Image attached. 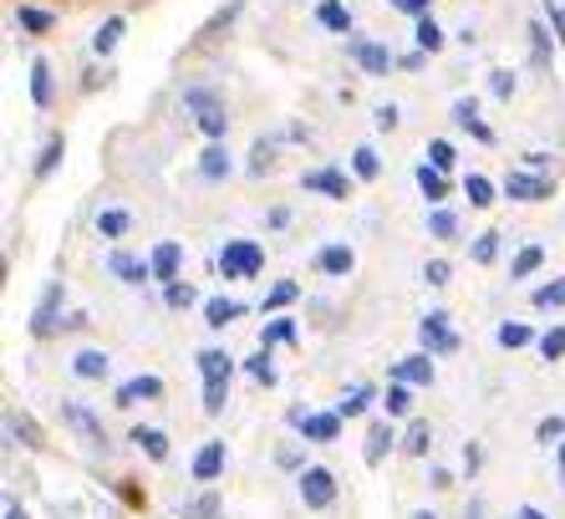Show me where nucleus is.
Masks as SVG:
<instances>
[{"instance_id":"nucleus-60","label":"nucleus","mask_w":565,"mask_h":519,"mask_svg":"<svg viewBox=\"0 0 565 519\" xmlns=\"http://www.w3.org/2000/svg\"><path fill=\"white\" fill-rule=\"evenodd\" d=\"M514 519H551V515H540L535 505H525V509H514Z\"/></svg>"},{"instance_id":"nucleus-52","label":"nucleus","mask_w":565,"mask_h":519,"mask_svg":"<svg viewBox=\"0 0 565 519\" xmlns=\"http://www.w3.org/2000/svg\"><path fill=\"white\" fill-rule=\"evenodd\" d=\"M423 280H428L434 290H444L448 280H454V271H448V260H428V265H423Z\"/></svg>"},{"instance_id":"nucleus-24","label":"nucleus","mask_w":565,"mask_h":519,"mask_svg":"<svg viewBox=\"0 0 565 519\" xmlns=\"http://www.w3.org/2000/svg\"><path fill=\"white\" fill-rule=\"evenodd\" d=\"M122 31H128V21H122V15H107L103 27H97V31H93V56H103V62H107V56L118 52V41H122Z\"/></svg>"},{"instance_id":"nucleus-22","label":"nucleus","mask_w":565,"mask_h":519,"mask_svg":"<svg viewBox=\"0 0 565 519\" xmlns=\"http://www.w3.org/2000/svg\"><path fill=\"white\" fill-rule=\"evenodd\" d=\"M301 433L311 443H337V438H342V413H337V407H331V413H311Z\"/></svg>"},{"instance_id":"nucleus-16","label":"nucleus","mask_w":565,"mask_h":519,"mask_svg":"<svg viewBox=\"0 0 565 519\" xmlns=\"http://www.w3.org/2000/svg\"><path fill=\"white\" fill-rule=\"evenodd\" d=\"M393 382H408V388H428V382H434V357H428V351H418V357H403V362L393 367Z\"/></svg>"},{"instance_id":"nucleus-1","label":"nucleus","mask_w":565,"mask_h":519,"mask_svg":"<svg viewBox=\"0 0 565 519\" xmlns=\"http://www.w3.org/2000/svg\"><path fill=\"white\" fill-rule=\"evenodd\" d=\"M220 271H224V280H250V275L265 271V250L255 240H230L220 250Z\"/></svg>"},{"instance_id":"nucleus-39","label":"nucleus","mask_w":565,"mask_h":519,"mask_svg":"<svg viewBox=\"0 0 565 519\" xmlns=\"http://www.w3.org/2000/svg\"><path fill=\"white\" fill-rule=\"evenodd\" d=\"M367 407H372V392L367 388H347L342 398H337V413H342V417H362Z\"/></svg>"},{"instance_id":"nucleus-30","label":"nucleus","mask_w":565,"mask_h":519,"mask_svg":"<svg viewBox=\"0 0 565 519\" xmlns=\"http://www.w3.org/2000/svg\"><path fill=\"white\" fill-rule=\"evenodd\" d=\"M132 443H138L153 464H163V458H169V433H163V428H132Z\"/></svg>"},{"instance_id":"nucleus-17","label":"nucleus","mask_w":565,"mask_h":519,"mask_svg":"<svg viewBox=\"0 0 565 519\" xmlns=\"http://www.w3.org/2000/svg\"><path fill=\"white\" fill-rule=\"evenodd\" d=\"M393 443H397L393 423H367V443H362V458H367V468H377L382 458L393 454Z\"/></svg>"},{"instance_id":"nucleus-31","label":"nucleus","mask_w":565,"mask_h":519,"mask_svg":"<svg viewBox=\"0 0 565 519\" xmlns=\"http://www.w3.org/2000/svg\"><path fill=\"white\" fill-rule=\"evenodd\" d=\"M530 62L540 66V72H551V31H545V21H530Z\"/></svg>"},{"instance_id":"nucleus-14","label":"nucleus","mask_w":565,"mask_h":519,"mask_svg":"<svg viewBox=\"0 0 565 519\" xmlns=\"http://www.w3.org/2000/svg\"><path fill=\"white\" fill-rule=\"evenodd\" d=\"M15 27L26 31V36H52L56 11H46V6H31V0H21V6H15Z\"/></svg>"},{"instance_id":"nucleus-28","label":"nucleus","mask_w":565,"mask_h":519,"mask_svg":"<svg viewBox=\"0 0 565 519\" xmlns=\"http://www.w3.org/2000/svg\"><path fill=\"white\" fill-rule=\"evenodd\" d=\"M316 21L327 31H352V6H347V0H321V6H316Z\"/></svg>"},{"instance_id":"nucleus-25","label":"nucleus","mask_w":565,"mask_h":519,"mask_svg":"<svg viewBox=\"0 0 565 519\" xmlns=\"http://www.w3.org/2000/svg\"><path fill=\"white\" fill-rule=\"evenodd\" d=\"M194 362H199V372H204V382H214V377H224V382H230V372H235V357H230L224 347H204Z\"/></svg>"},{"instance_id":"nucleus-56","label":"nucleus","mask_w":565,"mask_h":519,"mask_svg":"<svg viewBox=\"0 0 565 519\" xmlns=\"http://www.w3.org/2000/svg\"><path fill=\"white\" fill-rule=\"evenodd\" d=\"M372 123H377L382 133H393V128H397V107H393V103H382L377 113H372Z\"/></svg>"},{"instance_id":"nucleus-3","label":"nucleus","mask_w":565,"mask_h":519,"mask_svg":"<svg viewBox=\"0 0 565 519\" xmlns=\"http://www.w3.org/2000/svg\"><path fill=\"white\" fill-rule=\"evenodd\" d=\"M347 56L356 62V72H367V77H387L397 66V56L382 46V41H362V36H352L347 41Z\"/></svg>"},{"instance_id":"nucleus-34","label":"nucleus","mask_w":565,"mask_h":519,"mask_svg":"<svg viewBox=\"0 0 565 519\" xmlns=\"http://www.w3.org/2000/svg\"><path fill=\"white\" fill-rule=\"evenodd\" d=\"M540 265H545V250H540V245H525L520 255L510 260V280H530Z\"/></svg>"},{"instance_id":"nucleus-10","label":"nucleus","mask_w":565,"mask_h":519,"mask_svg":"<svg viewBox=\"0 0 565 519\" xmlns=\"http://www.w3.org/2000/svg\"><path fill=\"white\" fill-rule=\"evenodd\" d=\"M163 398V377H153V372H143V377H128L118 388V403L122 407H132V403H158Z\"/></svg>"},{"instance_id":"nucleus-13","label":"nucleus","mask_w":565,"mask_h":519,"mask_svg":"<svg viewBox=\"0 0 565 519\" xmlns=\"http://www.w3.org/2000/svg\"><path fill=\"white\" fill-rule=\"evenodd\" d=\"M454 123H459L469 138H479V144H494V128L479 117V103H473V97H459V103H454Z\"/></svg>"},{"instance_id":"nucleus-12","label":"nucleus","mask_w":565,"mask_h":519,"mask_svg":"<svg viewBox=\"0 0 565 519\" xmlns=\"http://www.w3.org/2000/svg\"><path fill=\"white\" fill-rule=\"evenodd\" d=\"M301 183L311 189V194H327V199H347V194H352V179H347L342 169H311Z\"/></svg>"},{"instance_id":"nucleus-6","label":"nucleus","mask_w":565,"mask_h":519,"mask_svg":"<svg viewBox=\"0 0 565 519\" xmlns=\"http://www.w3.org/2000/svg\"><path fill=\"white\" fill-rule=\"evenodd\" d=\"M504 194L514 199V204H540V199H551V179H540V173H504Z\"/></svg>"},{"instance_id":"nucleus-51","label":"nucleus","mask_w":565,"mask_h":519,"mask_svg":"<svg viewBox=\"0 0 565 519\" xmlns=\"http://www.w3.org/2000/svg\"><path fill=\"white\" fill-rule=\"evenodd\" d=\"M270 163H276V144H270V138H260V144L250 148V173H265Z\"/></svg>"},{"instance_id":"nucleus-5","label":"nucleus","mask_w":565,"mask_h":519,"mask_svg":"<svg viewBox=\"0 0 565 519\" xmlns=\"http://www.w3.org/2000/svg\"><path fill=\"white\" fill-rule=\"evenodd\" d=\"M418 341H423V351H428V357H454V351H459V337L448 331V311H428V316H423Z\"/></svg>"},{"instance_id":"nucleus-33","label":"nucleus","mask_w":565,"mask_h":519,"mask_svg":"<svg viewBox=\"0 0 565 519\" xmlns=\"http://www.w3.org/2000/svg\"><path fill=\"white\" fill-rule=\"evenodd\" d=\"M352 173H356V179H362V183H372V179H377V173H382V158H377V148L356 144V148H352Z\"/></svg>"},{"instance_id":"nucleus-32","label":"nucleus","mask_w":565,"mask_h":519,"mask_svg":"<svg viewBox=\"0 0 565 519\" xmlns=\"http://www.w3.org/2000/svg\"><path fill=\"white\" fill-rule=\"evenodd\" d=\"M239 316V300H224V296H210L204 300V321L214 326V331H224V326Z\"/></svg>"},{"instance_id":"nucleus-19","label":"nucleus","mask_w":565,"mask_h":519,"mask_svg":"<svg viewBox=\"0 0 565 519\" xmlns=\"http://www.w3.org/2000/svg\"><path fill=\"white\" fill-rule=\"evenodd\" d=\"M352 265H356L352 245H327L321 255H316V271L331 275V280H342V275H352Z\"/></svg>"},{"instance_id":"nucleus-44","label":"nucleus","mask_w":565,"mask_h":519,"mask_svg":"<svg viewBox=\"0 0 565 519\" xmlns=\"http://www.w3.org/2000/svg\"><path fill=\"white\" fill-rule=\"evenodd\" d=\"M276 341H296V321H290V316H276V321L265 326V331H260V351H270Z\"/></svg>"},{"instance_id":"nucleus-46","label":"nucleus","mask_w":565,"mask_h":519,"mask_svg":"<svg viewBox=\"0 0 565 519\" xmlns=\"http://www.w3.org/2000/svg\"><path fill=\"white\" fill-rule=\"evenodd\" d=\"M224 403H230V382H224V377H214V382H204V413H210V417H220V413H224Z\"/></svg>"},{"instance_id":"nucleus-50","label":"nucleus","mask_w":565,"mask_h":519,"mask_svg":"<svg viewBox=\"0 0 565 519\" xmlns=\"http://www.w3.org/2000/svg\"><path fill=\"white\" fill-rule=\"evenodd\" d=\"M535 347H540V357H551V362H561V357H565V326H551V331H545V337H540Z\"/></svg>"},{"instance_id":"nucleus-55","label":"nucleus","mask_w":565,"mask_h":519,"mask_svg":"<svg viewBox=\"0 0 565 519\" xmlns=\"http://www.w3.org/2000/svg\"><path fill=\"white\" fill-rule=\"evenodd\" d=\"M545 21H551L555 41H565V11H561V6H555V0H545Z\"/></svg>"},{"instance_id":"nucleus-9","label":"nucleus","mask_w":565,"mask_h":519,"mask_svg":"<svg viewBox=\"0 0 565 519\" xmlns=\"http://www.w3.org/2000/svg\"><path fill=\"white\" fill-rule=\"evenodd\" d=\"M148 265H153V280H163V286H173V280H179V271H184V250L173 245V240H163V245H153V255H148Z\"/></svg>"},{"instance_id":"nucleus-35","label":"nucleus","mask_w":565,"mask_h":519,"mask_svg":"<svg viewBox=\"0 0 565 519\" xmlns=\"http://www.w3.org/2000/svg\"><path fill=\"white\" fill-rule=\"evenodd\" d=\"M500 234H504V230H484L479 240H473V245H469V260H473V265H494V255H500Z\"/></svg>"},{"instance_id":"nucleus-41","label":"nucleus","mask_w":565,"mask_h":519,"mask_svg":"<svg viewBox=\"0 0 565 519\" xmlns=\"http://www.w3.org/2000/svg\"><path fill=\"white\" fill-rule=\"evenodd\" d=\"M296 296H301V290H296V280H280V286H270V296L260 300V311H265V316H276V311H286V306H290Z\"/></svg>"},{"instance_id":"nucleus-47","label":"nucleus","mask_w":565,"mask_h":519,"mask_svg":"<svg viewBox=\"0 0 565 519\" xmlns=\"http://www.w3.org/2000/svg\"><path fill=\"white\" fill-rule=\"evenodd\" d=\"M382 403H387V417H403V413H413V388H408V382H393Z\"/></svg>"},{"instance_id":"nucleus-29","label":"nucleus","mask_w":565,"mask_h":519,"mask_svg":"<svg viewBox=\"0 0 565 519\" xmlns=\"http://www.w3.org/2000/svg\"><path fill=\"white\" fill-rule=\"evenodd\" d=\"M413 41H418V52H428V56H434V52H444V27H438V21H434V15H423V21H413Z\"/></svg>"},{"instance_id":"nucleus-43","label":"nucleus","mask_w":565,"mask_h":519,"mask_svg":"<svg viewBox=\"0 0 565 519\" xmlns=\"http://www.w3.org/2000/svg\"><path fill=\"white\" fill-rule=\"evenodd\" d=\"M245 372H250L260 388H276V362H270V351H255V357H245Z\"/></svg>"},{"instance_id":"nucleus-26","label":"nucleus","mask_w":565,"mask_h":519,"mask_svg":"<svg viewBox=\"0 0 565 519\" xmlns=\"http://www.w3.org/2000/svg\"><path fill=\"white\" fill-rule=\"evenodd\" d=\"M93 230L103 234V240H122V234L132 230V214H128V209H97Z\"/></svg>"},{"instance_id":"nucleus-42","label":"nucleus","mask_w":565,"mask_h":519,"mask_svg":"<svg viewBox=\"0 0 565 519\" xmlns=\"http://www.w3.org/2000/svg\"><path fill=\"white\" fill-rule=\"evenodd\" d=\"M514 87H520V82H514L510 66H494V72H489V97H494V103H510Z\"/></svg>"},{"instance_id":"nucleus-54","label":"nucleus","mask_w":565,"mask_h":519,"mask_svg":"<svg viewBox=\"0 0 565 519\" xmlns=\"http://www.w3.org/2000/svg\"><path fill=\"white\" fill-rule=\"evenodd\" d=\"M535 438H540V443H561V438H565V417H540Z\"/></svg>"},{"instance_id":"nucleus-4","label":"nucleus","mask_w":565,"mask_h":519,"mask_svg":"<svg viewBox=\"0 0 565 519\" xmlns=\"http://www.w3.org/2000/svg\"><path fill=\"white\" fill-rule=\"evenodd\" d=\"M62 300H66V286H62V280H52V286L41 290L36 311H31V337H36V341H46V337L56 331V321H62Z\"/></svg>"},{"instance_id":"nucleus-20","label":"nucleus","mask_w":565,"mask_h":519,"mask_svg":"<svg viewBox=\"0 0 565 519\" xmlns=\"http://www.w3.org/2000/svg\"><path fill=\"white\" fill-rule=\"evenodd\" d=\"M194 128L210 138V144H224V133H230V113H224V103H210L194 113Z\"/></svg>"},{"instance_id":"nucleus-45","label":"nucleus","mask_w":565,"mask_h":519,"mask_svg":"<svg viewBox=\"0 0 565 519\" xmlns=\"http://www.w3.org/2000/svg\"><path fill=\"white\" fill-rule=\"evenodd\" d=\"M194 286H189V280H173V286H163V306H169V311H189V306H194Z\"/></svg>"},{"instance_id":"nucleus-53","label":"nucleus","mask_w":565,"mask_h":519,"mask_svg":"<svg viewBox=\"0 0 565 519\" xmlns=\"http://www.w3.org/2000/svg\"><path fill=\"white\" fill-rule=\"evenodd\" d=\"M393 11H403V15H413V21H423V15H434V0H387Z\"/></svg>"},{"instance_id":"nucleus-37","label":"nucleus","mask_w":565,"mask_h":519,"mask_svg":"<svg viewBox=\"0 0 565 519\" xmlns=\"http://www.w3.org/2000/svg\"><path fill=\"white\" fill-rule=\"evenodd\" d=\"M403 448H408L413 458H423L428 448H434V428H428L423 417H418V423H408V433H403Z\"/></svg>"},{"instance_id":"nucleus-36","label":"nucleus","mask_w":565,"mask_h":519,"mask_svg":"<svg viewBox=\"0 0 565 519\" xmlns=\"http://www.w3.org/2000/svg\"><path fill=\"white\" fill-rule=\"evenodd\" d=\"M463 194H469V209H489L494 204V183H489L484 173H469V179H463Z\"/></svg>"},{"instance_id":"nucleus-23","label":"nucleus","mask_w":565,"mask_h":519,"mask_svg":"<svg viewBox=\"0 0 565 519\" xmlns=\"http://www.w3.org/2000/svg\"><path fill=\"white\" fill-rule=\"evenodd\" d=\"M62 417H66V423H72V428H82V433H87V443H93V448H103V454H107V433H103V423H97V417L87 413V407L66 403V407H62Z\"/></svg>"},{"instance_id":"nucleus-59","label":"nucleus","mask_w":565,"mask_h":519,"mask_svg":"<svg viewBox=\"0 0 565 519\" xmlns=\"http://www.w3.org/2000/svg\"><path fill=\"white\" fill-rule=\"evenodd\" d=\"M423 62H428V52H408V56H403V62H397V66H408V72H418Z\"/></svg>"},{"instance_id":"nucleus-18","label":"nucleus","mask_w":565,"mask_h":519,"mask_svg":"<svg viewBox=\"0 0 565 519\" xmlns=\"http://www.w3.org/2000/svg\"><path fill=\"white\" fill-rule=\"evenodd\" d=\"M72 372H77L82 382H103V377L113 372V357H107V351H97V347H82L77 357H72Z\"/></svg>"},{"instance_id":"nucleus-62","label":"nucleus","mask_w":565,"mask_h":519,"mask_svg":"<svg viewBox=\"0 0 565 519\" xmlns=\"http://www.w3.org/2000/svg\"><path fill=\"white\" fill-rule=\"evenodd\" d=\"M413 519H438V515H434V509H423V515H413Z\"/></svg>"},{"instance_id":"nucleus-8","label":"nucleus","mask_w":565,"mask_h":519,"mask_svg":"<svg viewBox=\"0 0 565 519\" xmlns=\"http://www.w3.org/2000/svg\"><path fill=\"white\" fill-rule=\"evenodd\" d=\"M107 275H118L122 286H143V280H153V265L128 255V250H113V255H107Z\"/></svg>"},{"instance_id":"nucleus-49","label":"nucleus","mask_w":565,"mask_h":519,"mask_svg":"<svg viewBox=\"0 0 565 519\" xmlns=\"http://www.w3.org/2000/svg\"><path fill=\"white\" fill-rule=\"evenodd\" d=\"M428 234H434V240H459V220H454L448 209H434V214H428Z\"/></svg>"},{"instance_id":"nucleus-63","label":"nucleus","mask_w":565,"mask_h":519,"mask_svg":"<svg viewBox=\"0 0 565 519\" xmlns=\"http://www.w3.org/2000/svg\"><path fill=\"white\" fill-rule=\"evenodd\" d=\"M555 458H561V474H565V443H561V454H555Z\"/></svg>"},{"instance_id":"nucleus-61","label":"nucleus","mask_w":565,"mask_h":519,"mask_svg":"<svg viewBox=\"0 0 565 519\" xmlns=\"http://www.w3.org/2000/svg\"><path fill=\"white\" fill-rule=\"evenodd\" d=\"M6 519H26V509H21V505H11V509H6Z\"/></svg>"},{"instance_id":"nucleus-11","label":"nucleus","mask_w":565,"mask_h":519,"mask_svg":"<svg viewBox=\"0 0 565 519\" xmlns=\"http://www.w3.org/2000/svg\"><path fill=\"white\" fill-rule=\"evenodd\" d=\"M52 103H56V72H52V62H46V56H36V62H31V107H41V113H46Z\"/></svg>"},{"instance_id":"nucleus-57","label":"nucleus","mask_w":565,"mask_h":519,"mask_svg":"<svg viewBox=\"0 0 565 519\" xmlns=\"http://www.w3.org/2000/svg\"><path fill=\"white\" fill-rule=\"evenodd\" d=\"M265 224H270V230H286V224H290V209H286V204H276L270 214H265Z\"/></svg>"},{"instance_id":"nucleus-38","label":"nucleus","mask_w":565,"mask_h":519,"mask_svg":"<svg viewBox=\"0 0 565 519\" xmlns=\"http://www.w3.org/2000/svg\"><path fill=\"white\" fill-rule=\"evenodd\" d=\"M494 337H500V347H504V351H520V347H530V341H535V331H530L525 321H504L500 331H494Z\"/></svg>"},{"instance_id":"nucleus-40","label":"nucleus","mask_w":565,"mask_h":519,"mask_svg":"<svg viewBox=\"0 0 565 519\" xmlns=\"http://www.w3.org/2000/svg\"><path fill=\"white\" fill-rule=\"evenodd\" d=\"M530 306H535V311H551V306H565V275H561V280H545V286H535Z\"/></svg>"},{"instance_id":"nucleus-21","label":"nucleus","mask_w":565,"mask_h":519,"mask_svg":"<svg viewBox=\"0 0 565 519\" xmlns=\"http://www.w3.org/2000/svg\"><path fill=\"white\" fill-rule=\"evenodd\" d=\"M66 158V138L62 133H52V138H46V144H41V153H36V169H31V179L36 183H46L56 173V163H62Z\"/></svg>"},{"instance_id":"nucleus-58","label":"nucleus","mask_w":565,"mask_h":519,"mask_svg":"<svg viewBox=\"0 0 565 519\" xmlns=\"http://www.w3.org/2000/svg\"><path fill=\"white\" fill-rule=\"evenodd\" d=\"M530 169H545V163H551V153H545V148H530Z\"/></svg>"},{"instance_id":"nucleus-27","label":"nucleus","mask_w":565,"mask_h":519,"mask_svg":"<svg viewBox=\"0 0 565 519\" xmlns=\"http://www.w3.org/2000/svg\"><path fill=\"white\" fill-rule=\"evenodd\" d=\"M418 194L428 199V204H434V209L448 199V179L434 169V163H418Z\"/></svg>"},{"instance_id":"nucleus-2","label":"nucleus","mask_w":565,"mask_h":519,"mask_svg":"<svg viewBox=\"0 0 565 519\" xmlns=\"http://www.w3.org/2000/svg\"><path fill=\"white\" fill-rule=\"evenodd\" d=\"M296 489H301V505L306 509H331L337 505V474L321 464H306L301 479H296Z\"/></svg>"},{"instance_id":"nucleus-7","label":"nucleus","mask_w":565,"mask_h":519,"mask_svg":"<svg viewBox=\"0 0 565 519\" xmlns=\"http://www.w3.org/2000/svg\"><path fill=\"white\" fill-rule=\"evenodd\" d=\"M224 464H230V454H224V438H210L204 448L194 454V464H189V474H194L199 484H214L224 474Z\"/></svg>"},{"instance_id":"nucleus-15","label":"nucleus","mask_w":565,"mask_h":519,"mask_svg":"<svg viewBox=\"0 0 565 519\" xmlns=\"http://www.w3.org/2000/svg\"><path fill=\"white\" fill-rule=\"evenodd\" d=\"M199 173L210 183H224L230 173H235V158H230V148L224 144H204V153H199Z\"/></svg>"},{"instance_id":"nucleus-48","label":"nucleus","mask_w":565,"mask_h":519,"mask_svg":"<svg viewBox=\"0 0 565 519\" xmlns=\"http://www.w3.org/2000/svg\"><path fill=\"white\" fill-rule=\"evenodd\" d=\"M428 163H434L438 173H448L454 163H459V148L448 144V138H434V144H428Z\"/></svg>"}]
</instances>
